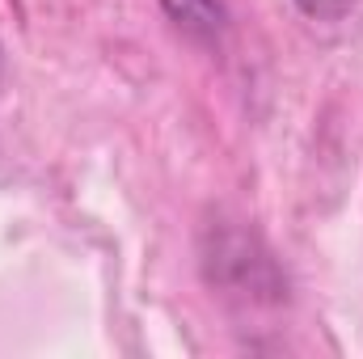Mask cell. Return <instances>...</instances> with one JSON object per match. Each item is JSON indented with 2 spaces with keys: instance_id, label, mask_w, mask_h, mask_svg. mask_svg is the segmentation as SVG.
<instances>
[{
  "instance_id": "1",
  "label": "cell",
  "mask_w": 363,
  "mask_h": 359,
  "mask_svg": "<svg viewBox=\"0 0 363 359\" xmlns=\"http://www.w3.org/2000/svg\"><path fill=\"white\" fill-rule=\"evenodd\" d=\"M161 9L182 34L199 43H220V34L228 30V9L220 0H161Z\"/></svg>"
},
{
  "instance_id": "2",
  "label": "cell",
  "mask_w": 363,
  "mask_h": 359,
  "mask_svg": "<svg viewBox=\"0 0 363 359\" xmlns=\"http://www.w3.org/2000/svg\"><path fill=\"white\" fill-rule=\"evenodd\" d=\"M355 0H296V9L313 21H338L342 13H351Z\"/></svg>"
}]
</instances>
